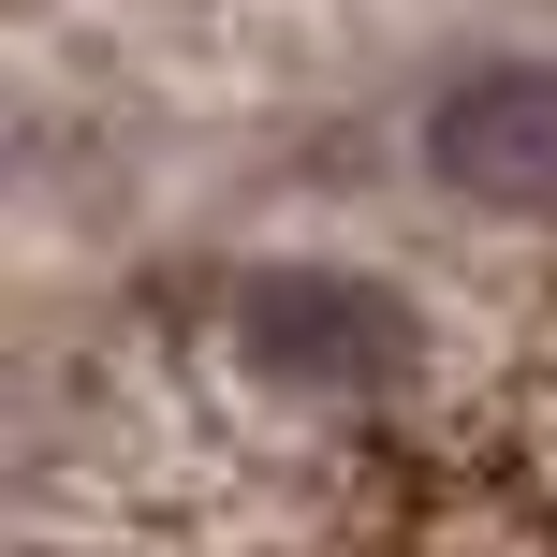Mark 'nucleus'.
Wrapping results in <instances>:
<instances>
[{"label":"nucleus","instance_id":"nucleus-1","mask_svg":"<svg viewBox=\"0 0 557 557\" xmlns=\"http://www.w3.org/2000/svg\"><path fill=\"white\" fill-rule=\"evenodd\" d=\"M235 352L294 396H367L411 367V308L382 278H250L235 294Z\"/></svg>","mask_w":557,"mask_h":557},{"label":"nucleus","instance_id":"nucleus-2","mask_svg":"<svg viewBox=\"0 0 557 557\" xmlns=\"http://www.w3.org/2000/svg\"><path fill=\"white\" fill-rule=\"evenodd\" d=\"M425 162L455 191H499V206H543L557 191V59H484L425 103Z\"/></svg>","mask_w":557,"mask_h":557}]
</instances>
